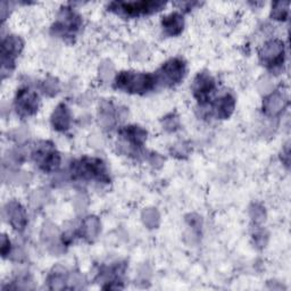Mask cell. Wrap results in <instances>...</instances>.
<instances>
[{
    "mask_svg": "<svg viewBox=\"0 0 291 291\" xmlns=\"http://www.w3.org/2000/svg\"><path fill=\"white\" fill-rule=\"evenodd\" d=\"M114 73V66L110 62L106 61L101 63L99 66V79L102 82H108L109 80L113 77Z\"/></svg>",
    "mask_w": 291,
    "mask_h": 291,
    "instance_id": "cell-25",
    "label": "cell"
},
{
    "mask_svg": "<svg viewBox=\"0 0 291 291\" xmlns=\"http://www.w3.org/2000/svg\"><path fill=\"white\" fill-rule=\"evenodd\" d=\"M82 25V19L71 7H63L51 31L57 37L73 38Z\"/></svg>",
    "mask_w": 291,
    "mask_h": 291,
    "instance_id": "cell-4",
    "label": "cell"
},
{
    "mask_svg": "<svg viewBox=\"0 0 291 291\" xmlns=\"http://www.w3.org/2000/svg\"><path fill=\"white\" fill-rule=\"evenodd\" d=\"M82 235L89 241H93L100 234V221L97 216H88L82 224Z\"/></svg>",
    "mask_w": 291,
    "mask_h": 291,
    "instance_id": "cell-17",
    "label": "cell"
},
{
    "mask_svg": "<svg viewBox=\"0 0 291 291\" xmlns=\"http://www.w3.org/2000/svg\"><path fill=\"white\" fill-rule=\"evenodd\" d=\"M166 4L163 2H114L108 5V10L116 13V14L128 16V17H139L143 15H149L153 13L163 10Z\"/></svg>",
    "mask_w": 291,
    "mask_h": 291,
    "instance_id": "cell-3",
    "label": "cell"
},
{
    "mask_svg": "<svg viewBox=\"0 0 291 291\" xmlns=\"http://www.w3.org/2000/svg\"><path fill=\"white\" fill-rule=\"evenodd\" d=\"M249 214L252 220L256 223V224H262L266 220V210L264 206L261 204H253L250 206Z\"/></svg>",
    "mask_w": 291,
    "mask_h": 291,
    "instance_id": "cell-22",
    "label": "cell"
},
{
    "mask_svg": "<svg viewBox=\"0 0 291 291\" xmlns=\"http://www.w3.org/2000/svg\"><path fill=\"white\" fill-rule=\"evenodd\" d=\"M12 250V244L10 239L7 238L6 235H3L2 237V255L3 257H7L11 254Z\"/></svg>",
    "mask_w": 291,
    "mask_h": 291,
    "instance_id": "cell-30",
    "label": "cell"
},
{
    "mask_svg": "<svg viewBox=\"0 0 291 291\" xmlns=\"http://www.w3.org/2000/svg\"><path fill=\"white\" fill-rule=\"evenodd\" d=\"M163 127L166 131L174 132L180 127V121H179V118L176 114H169L164 118Z\"/></svg>",
    "mask_w": 291,
    "mask_h": 291,
    "instance_id": "cell-28",
    "label": "cell"
},
{
    "mask_svg": "<svg viewBox=\"0 0 291 291\" xmlns=\"http://www.w3.org/2000/svg\"><path fill=\"white\" fill-rule=\"evenodd\" d=\"M66 282V276H65V270L62 268L61 266H57L56 268H53V271L51 272L50 276H49V285H50V289H64Z\"/></svg>",
    "mask_w": 291,
    "mask_h": 291,
    "instance_id": "cell-18",
    "label": "cell"
},
{
    "mask_svg": "<svg viewBox=\"0 0 291 291\" xmlns=\"http://www.w3.org/2000/svg\"><path fill=\"white\" fill-rule=\"evenodd\" d=\"M58 235V230H57V227L51 224V223H46L43 226V229H42V239L43 240H46L47 243H55V240H56V237Z\"/></svg>",
    "mask_w": 291,
    "mask_h": 291,
    "instance_id": "cell-27",
    "label": "cell"
},
{
    "mask_svg": "<svg viewBox=\"0 0 291 291\" xmlns=\"http://www.w3.org/2000/svg\"><path fill=\"white\" fill-rule=\"evenodd\" d=\"M271 89H272V83L270 80L264 79L263 81H261V83H259V90H261L262 92H268Z\"/></svg>",
    "mask_w": 291,
    "mask_h": 291,
    "instance_id": "cell-33",
    "label": "cell"
},
{
    "mask_svg": "<svg viewBox=\"0 0 291 291\" xmlns=\"http://www.w3.org/2000/svg\"><path fill=\"white\" fill-rule=\"evenodd\" d=\"M33 159L44 172L56 171L61 164V156L50 142H41L33 151Z\"/></svg>",
    "mask_w": 291,
    "mask_h": 291,
    "instance_id": "cell-7",
    "label": "cell"
},
{
    "mask_svg": "<svg viewBox=\"0 0 291 291\" xmlns=\"http://www.w3.org/2000/svg\"><path fill=\"white\" fill-rule=\"evenodd\" d=\"M23 49V41L19 35H8L2 43V74L3 79L11 74L15 66L16 57Z\"/></svg>",
    "mask_w": 291,
    "mask_h": 291,
    "instance_id": "cell-5",
    "label": "cell"
},
{
    "mask_svg": "<svg viewBox=\"0 0 291 291\" xmlns=\"http://www.w3.org/2000/svg\"><path fill=\"white\" fill-rule=\"evenodd\" d=\"M215 81L208 73H199L197 75L194 84H192V91L194 96L200 104H205L209 99V97L214 92Z\"/></svg>",
    "mask_w": 291,
    "mask_h": 291,
    "instance_id": "cell-10",
    "label": "cell"
},
{
    "mask_svg": "<svg viewBox=\"0 0 291 291\" xmlns=\"http://www.w3.org/2000/svg\"><path fill=\"white\" fill-rule=\"evenodd\" d=\"M289 2H276L273 4L271 16L276 21H285L289 14Z\"/></svg>",
    "mask_w": 291,
    "mask_h": 291,
    "instance_id": "cell-20",
    "label": "cell"
},
{
    "mask_svg": "<svg viewBox=\"0 0 291 291\" xmlns=\"http://www.w3.org/2000/svg\"><path fill=\"white\" fill-rule=\"evenodd\" d=\"M254 243H255V245H256L257 248L263 249L267 244V235L263 230H259L257 232H255Z\"/></svg>",
    "mask_w": 291,
    "mask_h": 291,
    "instance_id": "cell-29",
    "label": "cell"
},
{
    "mask_svg": "<svg viewBox=\"0 0 291 291\" xmlns=\"http://www.w3.org/2000/svg\"><path fill=\"white\" fill-rule=\"evenodd\" d=\"M288 104L286 95L281 90L274 91L268 95L263 102V110L267 116H276L285 108Z\"/></svg>",
    "mask_w": 291,
    "mask_h": 291,
    "instance_id": "cell-12",
    "label": "cell"
},
{
    "mask_svg": "<svg viewBox=\"0 0 291 291\" xmlns=\"http://www.w3.org/2000/svg\"><path fill=\"white\" fill-rule=\"evenodd\" d=\"M15 108L22 118L34 115L39 109V97L28 88L20 89L15 98Z\"/></svg>",
    "mask_w": 291,
    "mask_h": 291,
    "instance_id": "cell-9",
    "label": "cell"
},
{
    "mask_svg": "<svg viewBox=\"0 0 291 291\" xmlns=\"http://www.w3.org/2000/svg\"><path fill=\"white\" fill-rule=\"evenodd\" d=\"M259 57L270 70H280L284 62V42L280 39L270 40L262 47Z\"/></svg>",
    "mask_w": 291,
    "mask_h": 291,
    "instance_id": "cell-6",
    "label": "cell"
},
{
    "mask_svg": "<svg viewBox=\"0 0 291 291\" xmlns=\"http://www.w3.org/2000/svg\"><path fill=\"white\" fill-rule=\"evenodd\" d=\"M156 78L148 73L124 71L121 72L115 80V87L129 93L142 95L155 87Z\"/></svg>",
    "mask_w": 291,
    "mask_h": 291,
    "instance_id": "cell-1",
    "label": "cell"
},
{
    "mask_svg": "<svg viewBox=\"0 0 291 291\" xmlns=\"http://www.w3.org/2000/svg\"><path fill=\"white\" fill-rule=\"evenodd\" d=\"M70 283L73 288H79V284L82 283V277L79 274H73L70 277Z\"/></svg>",
    "mask_w": 291,
    "mask_h": 291,
    "instance_id": "cell-34",
    "label": "cell"
},
{
    "mask_svg": "<svg viewBox=\"0 0 291 291\" xmlns=\"http://www.w3.org/2000/svg\"><path fill=\"white\" fill-rule=\"evenodd\" d=\"M142 222L149 229H155L159 224V213L155 208H147L142 212Z\"/></svg>",
    "mask_w": 291,
    "mask_h": 291,
    "instance_id": "cell-21",
    "label": "cell"
},
{
    "mask_svg": "<svg viewBox=\"0 0 291 291\" xmlns=\"http://www.w3.org/2000/svg\"><path fill=\"white\" fill-rule=\"evenodd\" d=\"M71 111L66 104L58 105L51 115V125L56 131L64 132L70 128Z\"/></svg>",
    "mask_w": 291,
    "mask_h": 291,
    "instance_id": "cell-14",
    "label": "cell"
},
{
    "mask_svg": "<svg viewBox=\"0 0 291 291\" xmlns=\"http://www.w3.org/2000/svg\"><path fill=\"white\" fill-rule=\"evenodd\" d=\"M186 221L188 223V226L191 227V230L194 234L197 236H199L201 231V225H203V221H201V217L197 214H189L186 217Z\"/></svg>",
    "mask_w": 291,
    "mask_h": 291,
    "instance_id": "cell-26",
    "label": "cell"
},
{
    "mask_svg": "<svg viewBox=\"0 0 291 291\" xmlns=\"http://www.w3.org/2000/svg\"><path fill=\"white\" fill-rule=\"evenodd\" d=\"M71 176L73 179H86V180H98L109 182V176L106 165L101 159L83 157L72 163Z\"/></svg>",
    "mask_w": 291,
    "mask_h": 291,
    "instance_id": "cell-2",
    "label": "cell"
},
{
    "mask_svg": "<svg viewBox=\"0 0 291 291\" xmlns=\"http://www.w3.org/2000/svg\"><path fill=\"white\" fill-rule=\"evenodd\" d=\"M42 90L47 96H55L60 91V82L55 78H48L42 83Z\"/></svg>",
    "mask_w": 291,
    "mask_h": 291,
    "instance_id": "cell-24",
    "label": "cell"
},
{
    "mask_svg": "<svg viewBox=\"0 0 291 291\" xmlns=\"http://www.w3.org/2000/svg\"><path fill=\"white\" fill-rule=\"evenodd\" d=\"M236 107V100L231 95L221 97L214 105L215 115L220 120H226L232 115Z\"/></svg>",
    "mask_w": 291,
    "mask_h": 291,
    "instance_id": "cell-16",
    "label": "cell"
},
{
    "mask_svg": "<svg viewBox=\"0 0 291 291\" xmlns=\"http://www.w3.org/2000/svg\"><path fill=\"white\" fill-rule=\"evenodd\" d=\"M120 134L125 141L129 142L132 147L139 148L147 140V131L138 125H129V127H124L120 130Z\"/></svg>",
    "mask_w": 291,
    "mask_h": 291,
    "instance_id": "cell-13",
    "label": "cell"
},
{
    "mask_svg": "<svg viewBox=\"0 0 291 291\" xmlns=\"http://www.w3.org/2000/svg\"><path fill=\"white\" fill-rule=\"evenodd\" d=\"M190 150H191V147L189 143L186 141H180L173 146L171 153L173 154L174 157L186 158L188 157V155L190 154Z\"/></svg>",
    "mask_w": 291,
    "mask_h": 291,
    "instance_id": "cell-23",
    "label": "cell"
},
{
    "mask_svg": "<svg viewBox=\"0 0 291 291\" xmlns=\"http://www.w3.org/2000/svg\"><path fill=\"white\" fill-rule=\"evenodd\" d=\"M87 204H88V201L84 196L79 195L75 197L74 206H75V208H77V212H83V210H86Z\"/></svg>",
    "mask_w": 291,
    "mask_h": 291,
    "instance_id": "cell-31",
    "label": "cell"
},
{
    "mask_svg": "<svg viewBox=\"0 0 291 291\" xmlns=\"http://www.w3.org/2000/svg\"><path fill=\"white\" fill-rule=\"evenodd\" d=\"M115 114L114 108L110 104H102L99 109V122L104 128H110L114 124Z\"/></svg>",
    "mask_w": 291,
    "mask_h": 291,
    "instance_id": "cell-19",
    "label": "cell"
},
{
    "mask_svg": "<svg viewBox=\"0 0 291 291\" xmlns=\"http://www.w3.org/2000/svg\"><path fill=\"white\" fill-rule=\"evenodd\" d=\"M5 214L8 222L16 231H23L28 224V216L23 206L19 201L12 200L5 206Z\"/></svg>",
    "mask_w": 291,
    "mask_h": 291,
    "instance_id": "cell-11",
    "label": "cell"
},
{
    "mask_svg": "<svg viewBox=\"0 0 291 291\" xmlns=\"http://www.w3.org/2000/svg\"><path fill=\"white\" fill-rule=\"evenodd\" d=\"M281 155H282L281 158L284 157V159H282V162H283L286 165V166H288V165H289V147L288 146L285 147V149L282 151Z\"/></svg>",
    "mask_w": 291,
    "mask_h": 291,
    "instance_id": "cell-35",
    "label": "cell"
},
{
    "mask_svg": "<svg viewBox=\"0 0 291 291\" xmlns=\"http://www.w3.org/2000/svg\"><path fill=\"white\" fill-rule=\"evenodd\" d=\"M187 72L186 63L181 58H172L162 66L159 71V80L166 86H176L185 78Z\"/></svg>",
    "mask_w": 291,
    "mask_h": 291,
    "instance_id": "cell-8",
    "label": "cell"
},
{
    "mask_svg": "<svg viewBox=\"0 0 291 291\" xmlns=\"http://www.w3.org/2000/svg\"><path fill=\"white\" fill-rule=\"evenodd\" d=\"M149 162H150L151 165H154L155 167H159V166H162V164L164 163V159H163V157L160 155L153 154V155L150 156Z\"/></svg>",
    "mask_w": 291,
    "mask_h": 291,
    "instance_id": "cell-32",
    "label": "cell"
},
{
    "mask_svg": "<svg viewBox=\"0 0 291 291\" xmlns=\"http://www.w3.org/2000/svg\"><path fill=\"white\" fill-rule=\"evenodd\" d=\"M162 28L164 32L169 37H176L180 34L185 28V19L180 13H171L163 17Z\"/></svg>",
    "mask_w": 291,
    "mask_h": 291,
    "instance_id": "cell-15",
    "label": "cell"
}]
</instances>
